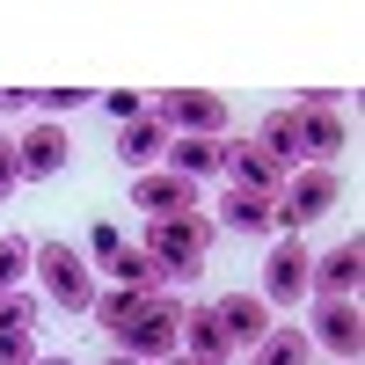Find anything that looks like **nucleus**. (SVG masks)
Returning <instances> with one entry per match:
<instances>
[{"label": "nucleus", "instance_id": "f257e3e1", "mask_svg": "<svg viewBox=\"0 0 365 365\" xmlns=\"http://www.w3.org/2000/svg\"><path fill=\"white\" fill-rule=\"evenodd\" d=\"M139 249L161 263V278H168V285H182V278H197V270L212 263V220H197V212L146 220V241H139Z\"/></svg>", "mask_w": 365, "mask_h": 365}, {"label": "nucleus", "instance_id": "f03ea898", "mask_svg": "<svg viewBox=\"0 0 365 365\" xmlns=\"http://www.w3.org/2000/svg\"><path fill=\"white\" fill-rule=\"evenodd\" d=\"M29 270H37V285H44L51 307H66V314H88V307H96V270H88V256L73 249V241H37Z\"/></svg>", "mask_w": 365, "mask_h": 365}, {"label": "nucleus", "instance_id": "7ed1b4c3", "mask_svg": "<svg viewBox=\"0 0 365 365\" xmlns=\"http://www.w3.org/2000/svg\"><path fill=\"white\" fill-rule=\"evenodd\" d=\"M336 197H344L336 168H292V175H285V190L270 197V227H278V234H299L307 220L336 212Z\"/></svg>", "mask_w": 365, "mask_h": 365}, {"label": "nucleus", "instance_id": "20e7f679", "mask_svg": "<svg viewBox=\"0 0 365 365\" xmlns=\"http://www.w3.org/2000/svg\"><path fill=\"white\" fill-rule=\"evenodd\" d=\"M146 117H161L168 139H227V125H234L212 88H168V96H154Z\"/></svg>", "mask_w": 365, "mask_h": 365}, {"label": "nucleus", "instance_id": "39448f33", "mask_svg": "<svg viewBox=\"0 0 365 365\" xmlns=\"http://www.w3.org/2000/svg\"><path fill=\"white\" fill-rule=\"evenodd\" d=\"M117 351L139 358V365L175 358V351H182V299H175V292H154V299H146V314L125 329V336H117Z\"/></svg>", "mask_w": 365, "mask_h": 365}, {"label": "nucleus", "instance_id": "423d86ee", "mask_svg": "<svg viewBox=\"0 0 365 365\" xmlns=\"http://www.w3.org/2000/svg\"><path fill=\"white\" fill-rule=\"evenodd\" d=\"M96 263L110 270V285H132V292H175L161 278V263L139 249V241H125L117 227H96Z\"/></svg>", "mask_w": 365, "mask_h": 365}, {"label": "nucleus", "instance_id": "0eeeda50", "mask_svg": "<svg viewBox=\"0 0 365 365\" xmlns=\"http://www.w3.org/2000/svg\"><path fill=\"white\" fill-rule=\"evenodd\" d=\"M358 285H365V241L351 234V241H336V249H322L314 256V270H307V292L322 299V307H336V299H358Z\"/></svg>", "mask_w": 365, "mask_h": 365}, {"label": "nucleus", "instance_id": "6e6552de", "mask_svg": "<svg viewBox=\"0 0 365 365\" xmlns=\"http://www.w3.org/2000/svg\"><path fill=\"white\" fill-rule=\"evenodd\" d=\"M292 117H299V154H307L314 168H329V161L351 146V125H344V110L329 103V96H307Z\"/></svg>", "mask_w": 365, "mask_h": 365}, {"label": "nucleus", "instance_id": "1a4fd4ad", "mask_svg": "<svg viewBox=\"0 0 365 365\" xmlns=\"http://www.w3.org/2000/svg\"><path fill=\"white\" fill-rule=\"evenodd\" d=\"M307 270H314V249H299V241L285 234L278 241V249H270L263 256V299H270V307H299V299H307Z\"/></svg>", "mask_w": 365, "mask_h": 365}, {"label": "nucleus", "instance_id": "9d476101", "mask_svg": "<svg viewBox=\"0 0 365 365\" xmlns=\"http://www.w3.org/2000/svg\"><path fill=\"white\" fill-rule=\"evenodd\" d=\"M212 314H220V329H227L234 351H256L270 329H278V307H270L263 292H227V299H212Z\"/></svg>", "mask_w": 365, "mask_h": 365}, {"label": "nucleus", "instance_id": "9b49d317", "mask_svg": "<svg viewBox=\"0 0 365 365\" xmlns=\"http://www.w3.org/2000/svg\"><path fill=\"white\" fill-rule=\"evenodd\" d=\"M314 351H329L336 365H358L365 351V314H358V299H336V307H314Z\"/></svg>", "mask_w": 365, "mask_h": 365}, {"label": "nucleus", "instance_id": "f8f14e48", "mask_svg": "<svg viewBox=\"0 0 365 365\" xmlns=\"http://www.w3.org/2000/svg\"><path fill=\"white\" fill-rule=\"evenodd\" d=\"M220 175H227V190H256V197H278V190H285V168L270 161L256 139H227Z\"/></svg>", "mask_w": 365, "mask_h": 365}, {"label": "nucleus", "instance_id": "ddd939ff", "mask_svg": "<svg viewBox=\"0 0 365 365\" xmlns=\"http://www.w3.org/2000/svg\"><path fill=\"white\" fill-rule=\"evenodd\" d=\"M132 205L146 212V220H175V212H197V182L175 175V168H146L132 182Z\"/></svg>", "mask_w": 365, "mask_h": 365}, {"label": "nucleus", "instance_id": "4468645a", "mask_svg": "<svg viewBox=\"0 0 365 365\" xmlns=\"http://www.w3.org/2000/svg\"><path fill=\"white\" fill-rule=\"evenodd\" d=\"M15 146H22V175L29 182H51L58 168H66V132H58V117H51V125L15 132Z\"/></svg>", "mask_w": 365, "mask_h": 365}, {"label": "nucleus", "instance_id": "2eb2a0df", "mask_svg": "<svg viewBox=\"0 0 365 365\" xmlns=\"http://www.w3.org/2000/svg\"><path fill=\"white\" fill-rule=\"evenodd\" d=\"M182 358H197V365H227L234 344H227V329L212 307H182Z\"/></svg>", "mask_w": 365, "mask_h": 365}, {"label": "nucleus", "instance_id": "dca6fc26", "mask_svg": "<svg viewBox=\"0 0 365 365\" xmlns=\"http://www.w3.org/2000/svg\"><path fill=\"white\" fill-rule=\"evenodd\" d=\"M117 154H125L139 175L161 168V161H168V125H161V117H132V125L117 132Z\"/></svg>", "mask_w": 365, "mask_h": 365}, {"label": "nucleus", "instance_id": "f3484780", "mask_svg": "<svg viewBox=\"0 0 365 365\" xmlns=\"http://www.w3.org/2000/svg\"><path fill=\"white\" fill-rule=\"evenodd\" d=\"M146 299H154V292H132V285H110V292H96V307H88V314H96V329H103V336L117 344V336H125V329L146 314Z\"/></svg>", "mask_w": 365, "mask_h": 365}, {"label": "nucleus", "instance_id": "a211bd4d", "mask_svg": "<svg viewBox=\"0 0 365 365\" xmlns=\"http://www.w3.org/2000/svg\"><path fill=\"white\" fill-rule=\"evenodd\" d=\"M220 161H227V139H168V168L190 182H212Z\"/></svg>", "mask_w": 365, "mask_h": 365}, {"label": "nucleus", "instance_id": "6ab92c4d", "mask_svg": "<svg viewBox=\"0 0 365 365\" xmlns=\"http://www.w3.org/2000/svg\"><path fill=\"white\" fill-rule=\"evenodd\" d=\"M220 227H227V234H270V197H256V190H220Z\"/></svg>", "mask_w": 365, "mask_h": 365}, {"label": "nucleus", "instance_id": "aec40b11", "mask_svg": "<svg viewBox=\"0 0 365 365\" xmlns=\"http://www.w3.org/2000/svg\"><path fill=\"white\" fill-rule=\"evenodd\" d=\"M256 146L292 175V168H299V117H292V110H270V117H263V132H256Z\"/></svg>", "mask_w": 365, "mask_h": 365}, {"label": "nucleus", "instance_id": "412c9836", "mask_svg": "<svg viewBox=\"0 0 365 365\" xmlns=\"http://www.w3.org/2000/svg\"><path fill=\"white\" fill-rule=\"evenodd\" d=\"M256 365H314V344L299 336V329H270L256 344Z\"/></svg>", "mask_w": 365, "mask_h": 365}, {"label": "nucleus", "instance_id": "4be33fe9", "mask_svg": "<svg viewBox=\"0 0 365 365\" xmlns=\"http://www.w3.org/2000/svg\"><path fill=\"white\" fill-rule=\"evenodd\" d=\"M29 256H37V241H22V234H0V292H15V285H22Z\"/></svg>", "mask_w": 365, "mask_h": 365}, {"label": "nucleus", "instance_id": "5701e85b", "mask_svg": "<svg viewBox=\"0 0 365 365\" xmlns=\"http://www.w3.org/2000/svg\"><path fill=\"white\" fill-rule=\"evenodd\" d=\"M0 329H37V299L29 292H0Z\"/></svg>", "mask_w": 365, "mask_h": 365}, {"label": "nucleus", "instance_id": "b1692460", "mask_svg": "<svg viewBox=\"0 0 365 365\" xmlns=\"http://www.w3.org/2000/svg\"><path fill=\"white\" fill-rule=\"evenodd\" d=\"M0 365H37V336L29 329H0Z\"/></svg>", "mask_w": 365, "mask_h": 365}, {"label": "nucleus", "instance_id": "393cba45", "mask_svg": "<svg viewBox=\"0 0 365 365\" xmlns=\"http://www.w3.org/2000/svg\"><path fill=\"white\" fill-rule=\"evenodd\" d=\"M22 182V146H15V132H0V197H8Z\"/></svg>", "mask_w": 365, "mask_h": 365}, {"label": "nucleus", "instance_id": "a878e982", "mask_svg": "<svg viewBox=\"0 0 365 365\" xmlns=\"http://www.w3.org/2000/svg\"><path fill=\"white\" fill-rule=\"evenodd\" d=\"M110 117H117V125H132V117H146V103H139V96H125V88H117V96H110Z\"/></svg>", "mask_w": 365, "mask_h": 365}, {"label": "nucleus", "instance_id": "bb28decb", "mask_svg": "<svg viewBox=\"0 0 365 365\" xmlns=\"http://www.w3.org/2000/svg\"><path fill=\"white\" fill-rule=\"evenodd\" d=\"M154 365H197V358H182V351H175V358H154Z\"/></svg>", "mask_w": 365, "mask_h": 365}, {"label": "nucleus", "instance_id": "cd10ccee", "mask_svg": "<svg viewBox=\"0 0 365 365\" xmlns=\"http://www.w3.org/2000/svg\"><path fill=\"white\" fill-rule=\"evenodd\" d=\"M110 365H139V358H125V351H117V358H110Z\"/></svg>", "mask_w": 365, "mask_h": 365}, {"label": "nucleus", "instance_id": "c85d7f7f", "mask_svg": "<svg viewBox=\"0 0 365 365\" xmlns=\"http://www.w3.org/2000/svg\"><path fill=\"white\" fill-rule=\"evenodd\" d=\"M37 365H73V358H37Z\"/></svg>", "mask_w": 365, "mask_h": 365}]
</instances>
